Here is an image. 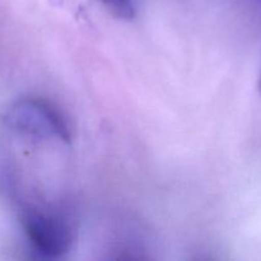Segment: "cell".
<instances>
[{"label": "cell", "instance_id": "4", "mask_svg": "<svg viewBox=\"0 0 261 261\" xmlns=\"http://www.w3.org/2000/svg\"><path fill=\"white\" fill-rule=\"evenodd\" d=\"M259 92H260V94H261V76H260V81H259Z\"/></svg>", "mask_w": 261, "mask_h": 261}, {"label": "cell", "instance_id": "1", "mask_svg": "<svg viewBox=\"0 0 261 261\" xmlns=\"http://www.w3.org/2000/svg\"><path fill=\"white\" fill-rule=\"evenodd\" d=\"M23 228L33 249L46 257H60L71 244L70 227L61 219L41 213H27Z\"/></svg>", "mask_w": 261, "mask_h": 261}, {"label": "cell", "instance_id": "3", "mask_svg": "<svg viewBox=\"0 0 261 261\" xmlns=\"http://www.w3.org/2000/svg\"><path fill=\"white\" fill-rule=\"evenodd\" d=\"M114 17L121 20H132L135 17L133 0H98Z\"/></svg>", "mask_w": 261, "mask_h": 261}, {"label": "cell", "instance_id": "2", "mask_svg": "<svg viewBox=\"0 0 261 261\" xmlns=\"http://www.w3.org/2000/svg\"><path fill=\"white\" fill-rule=\"evenodd\" d=\"M8 125L25 133H35L48 126L64 140H69V129L63 116L47 102L22 99L13 105L5 114Z\"/></svg>", "mask_w": 261, "mask_h": 261}]
</instances>
